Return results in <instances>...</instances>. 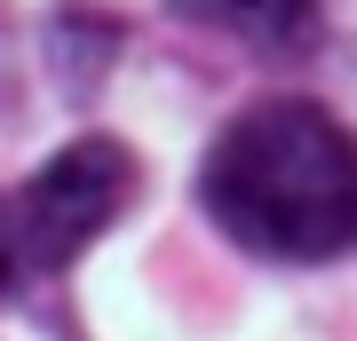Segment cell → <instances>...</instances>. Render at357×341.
Segmentation results:
<instances>
[{
  "mask_svg": "<svg viewBox=\"0 0 357 341\" xmlns=\"http://www.w3.org/2000/svg\"><path fill=\"white\" fill-rule=\"evenodd\" d=\"M199 206L262 262H333L357 246V135L318 103H255L215 135Z\"/></svg>",
  "mask_w": 357,
  "mask_h": 341,
  "instance_id": "obj_1",
  "label": "cell"
},
{
  "mask_svg": "<svg viewBox=\"0 0 357 341\" xmlns=\"http://www.w3.org/2000/svg\"><path fill=\"white\" fill-rule=\"evenodd\" d=\"M183 24L255 40V48H302L318 32V0H167Z\"/></svg>",
  "mask_w": 357,
  "mask_h": 341,
  "instance_id": "obj_3",
  "label": "cell"
},
{
  "mask_svg": "<svg viewBox=\"0 0 357 341\" xmlns=\"http://www.w3.org/2000/svg\"><path fill=\"white\" fill-rule=\"evenodd\" d=\"M143 167L119 135H79L64 143L40 175L16 190V238H24V270H72L103 230L135 206Z\"/></svg>",
  "mask_w": 357,
  "mask_h": 341,
  "instance_id": "obj_2",
  "label": "cell"
},
{
  "mask_svg": "<svg viewBox=\"0 0 357 341\" xmlns=\"http://www.w3.org/2000/svg\"><path fill=\"white\" fill-rule=\"evenodd\" d=\"M16 262H24V238H16V206L0 199V294H8V278H16Z\"/></svg>",
  "mask_w": 357,
  "mask_h": 341,
  "instance_id": "obj_4",
  "label": "cell"
}]
</instances>
